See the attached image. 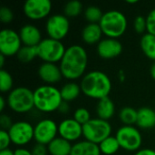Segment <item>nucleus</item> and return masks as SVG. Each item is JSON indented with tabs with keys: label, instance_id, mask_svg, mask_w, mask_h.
<instances>
[{
	"label": "nucleus",
	"instance_id": "nucleus-35",
	"mask_svg": "<svg viewBox=\"0 0 155 155\" xmlns=\"http://www.w3.org/2000/svg\"><path fill=\"white\" fill-rule=\"evenodd\" d=\"M12 143L9 134L5 130H0V150L8 149Z\"/></svg>",
	"mask_w": 155,
	"mask_h": 155
},
{
	"label": "nucleus",
	"instance_id": "nucleus-2",
	"mask_svg": "<svg viewBox=\"0 0 155 155\" xmlns=\"http://www.w3.org/2000/svg\"><path fill=\"white\" fill-rule=\"evenodd\" d=\"M80 86L85 96L99 101L109 96L112 91V81L104 72L94 70L87 72L81 78Z\"/></svg>",
	"mask_w": 155,
	"mask_h": 155
},
{
	"label": "nucleus",
	"instance_id": "nucleus-16",
	"mask_svg": "<svg viewBox=\"0 0 155 155\" xmlns=\"http://www.w3.org/2000/svg\"><path fill=\"white\" fill-rule=\"evenodd\" d=\"M37 74L45 84L50 85L59 83L64 77L59 64L53 63H42L38 67Z\"/></svg>",
	"mask_w": 155,
	"mask_h": 155
},
{
	"label": "nucleus",
	"instance_id": "nucleus-5",
	"mask_svg": "<svg viewBox=\"0 0 155 155\" xmlns=\"http://www.w3.org/2000/svg\"><path fill=\"white\" fill-rule=\"evenodd\" d=\"M7 106L16 114H25L35 107L34 91L25 86L15 87L6 97Z\"/></svg>",
	"mask_w": 155,
	"mask_h": 155
},
{
	"label": "nucleus",
	"instance_id": "nucleus-21",
	"mask_svg": "<svg viewBox=\"0 0 155 155\" xmlns=\"http://www.w3.org/2000/svg\"><path fill=\"white\" fill-rule=\"evenodd\" d=\"M136 125L141 129L155 127V111L151 107H142L138 110Z\"/></svg>",
	"mask_w": 155,
	"mask_h": 155
},
{
	"label": "nucleus",
	"instance_id": "nucleus-45",
	"mask_svg": "<svg viewBox=\"0 0 155 155\" xmlns=\"http://www.w3.org/2000/svg\"><path fill=\"white\" fill-rule=\"evenodd\" d=\"M126 2L128 4H137L138 3V0H127Z\"/></svg>",
	"mask_w": 155,
	"mask_h": 155
},
{
	"label": "nucleus",
	"instance_id": "nucleus-42",
	"mask_svg": "<svg viewBox=\"0 0 155 155\" xmlns=\"http://www.w3.org/2000/svg\"><path fill=\"white\" fill-rule=\"evenodd\" d=\"M0 155H15L14 151L11 149H5V150H0Z\"/></svg>",
	"mask_w": 155,
	"mask_h": 155
},
{
	"label": "nucleus",
	"instance_id": "nucleus-27",
	"mask_svg": "<svg viewBox=\"0 0 155 155\" xmlns=\"http://www.w3.org/2000/svg\"><path fill=\"white\" fill-rule=\"evenodd\" d=\"M84 10V6L83 4L78 1V0H71L69 2H67L63 8L64 11V15L66 17H77L79 16L82 12Z\"/></svg>",
	"mask_w": 155,
	"mask_h": 155
},
{
	"label": "nucleus",
	"instance_id": "nucleus-41",
	"mask_svg": "<svg viewBox=\"0 0 155 155\" xmlns=\"http://www.w3.org/2000/svg\"><path fill=\"white\" fill-rule=\"evenodd\" d=\"M5 104L7 105V102H6V100L5 99V97L2 95V96L0 97V112H1V113L5 110Z\"/></svg>",
	"mask_w": 155,
	"mask_h": 155
},
{
	"label": "nucleus",
	"instance_id": "nucleus-14",
	"mask_svg": "<svg viewBox=\"0 0 155 155\" xmlns=\"http://www.w3.org/2000/svg\"><path fill=\"white\" fill-rule=\"evenodd\" d=\"M58 136L70 143H77L83 136V125L74 118H66L58 124Z\"/></svg>",
	"mask_w": 155,
	"mask_h": 155
},
{
	"label": "nucleus",
	"instance_id": "nucleus-15",
	"mask_svg": "<svg viewBox=\"0 0 155 155\" xmlns=\"http://www.w3.org/2000/svg\"><path fill=\"white\" fill-rule=\"evenodd\" d=\"M123 49V45L118 39L110 37L103 38L96 46L97 54L105 60L116 58L122 54Z\"/></svg>",
	"mask_w": 155,
	"mask_h": 155
},
{
	"label": "nucleus",
	"instance_id": "nucleus-34",
	"mask_svg": "<svg viewBox=\"0 0 155 155\" xmlns=\"http://www.w3.org/2000/svg\"><path fill=\"white\" fill-rule=\"evenodd\" d=\"M146 23H147V32L149 34L155 35V8L151 10L146 16Z\"/></svg>",
	"mask_w": 155,
	"mask_h": 155
},
{
	"label": "nucleus",
	"instance_id": "nucleus-37",
	"mask_svg": "<svg viewBox=\"0 0 155 155\" xmlns=\"http://www.w3.org/2000/svg\"><path fill=\"white\" fill-rule=\"evenodd\" d=\"M32 154L33 155H48V150L47 146L40 143H35L34 147L31 150Z\"/></svg>",
	"mask_w": 155,
	"mask_h": 155
},
{
	"label": "nucleus",
	"instance_id": "nucleus-10",
	"mask_svg": "<svg viewBox=\"0 0 155 155\" xmlns=\"http://www.w3.org/2000/svg\"><path fill=\"white\" fill-rule=\"evenodd\" d=\"M12 143L18 147H24L30 143L34 138V126L26 121H17L7 131Z\"/></svg>",
	"mask_w": 155,
	"mask_h": 155
},
{
	"label": "nucleus",
	"instance_id": "nucleus-40",
	"mask_svg": "<svg viewBox=\"0 0 155 155\" xmlns=\"http://www.w3.org/2000/svg\"><path fill=\"white\" fill-rule=\"evenodd\" d=\"M58 111H59L60 113H62V114H67V113H68V112L70 111V106H69V103H67V102H64V101H63V103L61 104V105H60V107H59Z\"/></svg>",
	"mask_w": 155,
	"mask_h": 155
},
{
	"label": "nucleus",
	"instance_id": "nucleus-8",
	"mask_svg": "<svg viewBox=\"0 0 155 155\" xmlns=\"http://www.w3.org/2000/svg\"><path fill=\"white\" fill-rule=\"evenodd\" d=\"M120 147L127 152H138L143 143L141 132L134 125H123L115 134Z\"/></svg>",
	"mask_w": 155,
	"mask_h": 155
},
{
	"label": "nucleus",
	"instance_id": "nucleus-18",
	"mask_svg": "<svg viewBox=\"0 0 155 155\" xmlns=\"http://www.w3.org/2000/svg\"><path fill=\"white\" fill-rule=\"evenodd\" d=\"M103 31L100 27L99 24H90L87 23L84 28L82 29V39L83 41L89 45H97L103 38Z\"/></svg>",
	"mask_w": 155,
	"mask_h": 155
},
{
	"label": "nucleus",
	"instance_id": "nucleus-22",
	"mask_svg": "<svg viewBox=\"0 0 155 155\" xmlns=\"http://www.w3.org/2000/svg\"><path fill=\"white\" fill-rule=\"evenodd\" d=\"M72 147L73 144L70 142L57 136L47 145V150L50 155H70Z\"/></svg>",
	"mask_w": 155,
	"mask_h": 155
},
{
	"label": "nucleus",
	"instance_id": "nucleus-12",
	"mask_svg": "<svg viewBox=\"0 0 155 155\" xmlns=\"http://www.w3.org/2000/svg\"><path fill=\"white\" fill-rule=\"evenodd\" d=\"M22 41L17 32L11 28H4L0 32V53L5 57L16 55L21 49Z\"/></svg>",
	"mask_w": 155,
	"mask_h": 155
},
{
	"label": "nucleus",
	"instance_id": "nucleus-29",
	"mask_svg": "<svg viewBox=\"0 0 155 155\" xmlns=\"http://www.w3.org/2000/svg\"><path fill=\"white\" fill-rule=\"evenodd\" d=\"M103 11L97 5H89L84 11L85 20L90 24H99L103 17Z\"/></svg>",
	"mask_w": 155,
	"mask_h": 155
},
{
	"label": "nucleus",
	"instance_id": "nucleus-25",
	"mask_svg": "<svg viewBox=\"0 0 155 155\" xmlns=\"http://www.w3.org/2000/svg\"><path fill=\"white\" fill-rule=\"evenodd\" d=\"M99 145L100 152L104 155H114L118 153L121 149L120 144L115 136H109L105 140H104Z\"/></svg>",
	"mask_w": 155,
	"mask_h": 155
},
{
	"label": "nucleus",
	"instance_id": "nucleus-19",
	"mask_svg": "<svg viewBox=\"0 0 155 155\" xmlns=\"http://www.w3.org/2000/svg\"><path fill=\"white\" fill-rule=\"evenodd\" d=\"M95 111L98 118L109 121L114 117L115 114V104L114 101L108 96L97 102Z\"/></svg>",
	"mask_w": 155,
	"mask_h": 155
},
{
	"label": "nucleus",
	"instance_id": "nucleus-38",
	"mask_svg": "<svg viewBox=\"0 0 155 155\" xmlns=\"http://www.w3.org/2000/svg\"><path fill=\"white\" fill-rule=\"evenodd\" d=\"M15 155H33L31 150H28L25 147H18L15 151Z\"/></svg>",
	"mask_w": 155,
	"mask_h": 155
},
{
	"label": "nucleus",
	"instance_id": "nucleus-36",
	"mask_svg": "<svg viewBox=\"0 0 155 155\" xmlns=\"http://www.w3.org/2000/svg\"><path fill=\"white\" fill-rule=\"evenodd\" d=\"M13 124H14V122L12 121V118L8 114H2L0 115V127H1V130L8 131L11 128V126L13 125Z\"/></svg>",
	"mask_w": 155,
	"mask_h": 155
},
{
	"label": "nucleus",
	"instance_id": "nucleus-1",
	"mask_svg": "<svg viewBox=\"0 0 155 155\" xmlns=\"http://www.w3.org/2000/svg\"><path fill=\"white\" fill-rule=\"evenodd\" d=\"M88 64V54L85 48L80 45L68 46L59 63L63 76L68 80L82 78L86 73Z\"/></svg>",
	"mask_w": 155,
	"mask_h": 155
},
{
	"label": "nucleus",
	"instance_id": "nucleus-3",
	"mask_svg": "<svg viewBox=\"0 0 155 155\" xmlns=\"http://www.w3.org/2000/svg\"><path fill=\"white\" fill-rule=\"evenodd\" d=\"M35 108L42 113H53L58 111L63 98L60 89L54 85L43 84L34 91Z\"/></svg>",
	"mask_w": 155,
	"mask_h": 155
},
{
	"label": "nucleus",
	"instance_id": "nucleus-32",
	"mask_svg": "<svg viewBox=\"0 0 155 155\" xmlns=\"http://www.w3.org/2000/svg\"><path fill=\"white\" fill-rule=\"evenodd\" d=\"M134 29L137 34H145L147 32L146 17L143 15H137L134 20Z\"/></svg>",
	"mask_w": 155,
	"mask_h": 155
},
{
	"label": "nucleus",
	"instance_id": "nucleus-31",
	"mask_svg": "<svg viewBox=\"0 0 155 155\" xmlns=\"http://www.w3.org/2000/svg\"><path fill=\"white\" fill-rule=\"evenodd\" d=\"M76 122H78L80 124L84 125L87 122H89L91 118V114L86 109L85 107H79L74 112V117H73Z\"/></svg>",
	"mask_w": 155,
	"mask_h": 155
},
{
	"label": "nucleus",
	"instance_id": "nucleus-28",
	"mask_svg": "<svg viewBox=\"0 0 155 155\" xmlns=\"http://www.w3.org/2000/svg\"><path fill=\"white\" fill-rule=\"evenodd\" d=\"M17 59L22 63H30L38 57L37 46H25L23 45L16 54Z\"/></svg>",
	"mask_w": 155,
	"mask_h": 155
},
{
	"label": "nucleus",
	"instance_id": "nucleus-6",
	"mask_svg": "<svg viewBox=\"0 0 155 155\" xmlns=\"http://www.w3.org/2000/svg\"><path fill=\"white\" fill-rule=\"evenodd\" d=\"M112 125L109 121L98 117L92 118L83 125V136L84 140L100 144L104 140L111 136Z\"/></svg>",
	"mask_w": 155,
	"mask_h": 155
},
{
	"label": "nucleus",
	"instance_id": "nucleus-13",
	"mask_svg": "<svg viewBox=\"0 0 155 155\" xmlns=\"http://www.w3.org/2000/svg\"><path fill=\"white\" fill-rule=\"evenodd\" d=\"M25 15L31 20H41L49 17L52 11L50 0H26L23 5Z\"/></svg>",
	"mask_w": 155,
	"mask_h": 155
},
{
	"label": "nucleus",
	"instance_id": "nucleus-9",
	"mask_svg": "<svg viewBox=\"0 0 155 155\" xmlns=\"http://www.w3.org/2000/svg\"><path fill=\"white\" fill-rule=\"evenodd\" d=\"M70 30L69 18L64 14H54L50 15L45 23V31L48 37L62 41Z\"/></svg>",
	"mask_w": 155,
	"mask_h": 155
},
{
	"label": "nucleus",
	"instance_id": "nucleus-30",
	"mask_svg": "<svg viewBox=\"0 0 155 155\" xmlns=\"http://www.w3.org/2000/svg\"><path fill=\"white\" fill-rule=\"evenodd\" d=\"M14 89V79L11 74L3 69H0V91L2 93H10Z\"/></svg>",
	"mask_w": 155,
	"mask_h": 155
},
{
	"label": "nucleus",
	"instance_id": "nucleus-24",
	"mask_svg": "<svg viewBox=\"0 0 155 155\" xmlns=\"http://www.w3.org/2000/svg\"><path fill=\"white\" fill-rule=\"evenodd\" d=\"M140 45L143 53L151 60L155 62V35L145 33L142 35Z\"/></svg>",
	"mask_w": 155,
	"mask_h": 155
},
{
	"label": "nucleus",
	"instance_id": "nucleus-23",
	"mask_svg": "<svg viewBox=\"0 0 155 155\" xmlns=\"http://www.w3.org/2000/svg\"><path fill=\"white\" fill-rule=\"evenodd\" d=\"M61 95L63 98V101L64 102H72L79 97L80 94L82 93V89L80 84L74 81H70L65 83L60 89Z\"/></svg>",
	"mask_w": 155,
	"mask_h": 155
},
{
	"label": "nucleus",
	"instance_id": "nucleus-7",
	"mask_svg": "<svg viewBox=\"0 0 155 155\" xmlns=\"http://www.w3.org/2000/svg\"><path fill=\"white\" fill-rule=\"evenodd\" d=\"M65 50L66 48L62 41L50 37L44 38L37 45L38 58H40L43 63H60Z\"/></svg>",
	"mask_w": 155,
	"mask_h": 155
},
{
	"label": "nucleus",
	"instance_id": "nucleus-4",
	"mask_svg": "<svg viewBox=\"0 0 155 155\" xmlns=\"http://www.w3.org/2000/svg\"><path fill=\"white\" fill-rule=\"evenodd\" d=\"M99 25L106 37L118 39L126 32L128 22L123 12L113 9L104 13Z\"/></svg>",
	"mask_w": 155,
	"mask_h": 155
},
{
	"label": "nucleus",
	"instance_id": "nucleus-44",
	"mask_svg": "<svg viewBox=\"0 0 155 155\" xmlns=\"http://www.w3.org/2000/svg\"><path fill=\"white\" fill-rule=\"evenodd\" d=\"M5 56L0 54V68L3 69L4 65H5Z\"/></svg>",
	"mask_w": 155,
	"mask_h": 155
},
{
	"label": "nucleus",
	"instance_id": "nucleus-11",
	"mask_svg": "<svg viewBox=\"0 0 155 155\" xmlns=\"http://www.w3.org/2000/svg\"><path fill=\"white\" fill-rule=\"evenodd\" d=\"M34 134L36 143L47 146L58 136V124L52 119H42L34 126Z\"/></svg>",
	"mask_w": 155,
	"mask_h": 155
},
{
	"label": "nucleus",
	"instance_id": "nucleus-43",
	"mask_svg": "<svg viewBox=\"0 0 155 155\" xmlns=\"http://www.w3.org/2000/svg\"><path fill=\"white\" fill-rule=\"evenodd\" d=\"M150 74H151V76L153 77V79H154L155 80V62L152 64V66H151Z\"/></svg>",
	"mask_w": 155,
	"mask_h": 155
},
{
	"label": "nucleus",
	"instance_id": "nucleus-33",
	"mask_svg": "<svg viewBox=\"0 0 155 155\" xmlns=\"http://www.w3.org/2000/svg\"><path fill=\"white\" fill-rule=\"evenodd\" d=\"M15 18V14L13 10L8 6L0 7V21L3 24H10Z\"/></svg>",
	"mask_w": 155,
	"mask_h": 155
},
{
	"label": "nucleus",
	"instance_id": "nucleus-17",
	"mask_svg": "<svg viewBox=\"0 0 155 155\" xmlns=\"http://www.w3.org/2000/svg\"><path fill=\"white\" fill-rule=\"evenodd\" d=\"M18 34L23 45L25 46H37L43 40L40 29L32 24H26L21 26Z\"/></svg>",
	"mask_w": 155,
	"mask_h": 155
},
{
	"label": "nucleus",
	"instance_id": "nucleus-20",
	"mask_svg": "<svg viewBox=\"0 0 155 155\" xmlns=\"http://www.w3.org/2000/svg\"><path fill=\"white\" fill-rule=\"evenodd\" d=\"M99 145L86 140L74 143L70 155H101Z\"/></svg>",
	"mask_w": 155,
	"mask_h": 155
},
{
	"label": "nucleus",
	"instance_id": "nucleus-39",
	"mask_svg": "<svg viewBox=\"0 0 155 155\" xmlns=\"http://www.w3.org/2000/svg\"><path fill=\"white\" fill-rule=\"evenodd\" d=\"M134 155H155V150L145 148V149H140L138 152H136Z\"/></svg>",
	"mask_w": 155,
	"mask_h": 155
},
{
	"label": "nucleus",
	"instance_id": "nucleus-26",
	"mask_svg": "<svg viewBox=\"0 0 155 155\" xmlns=\"http://www.w3.org/2000/svg\"><path fill=\"white\" fill-rule=\"evenodd\" d=\"M138 110L131 106L123 107L119 112V119L124 125H134L137 123Z\"/></svg>",
	"mask_w": 155,
	"mask_h": 155
}]
</instances>
